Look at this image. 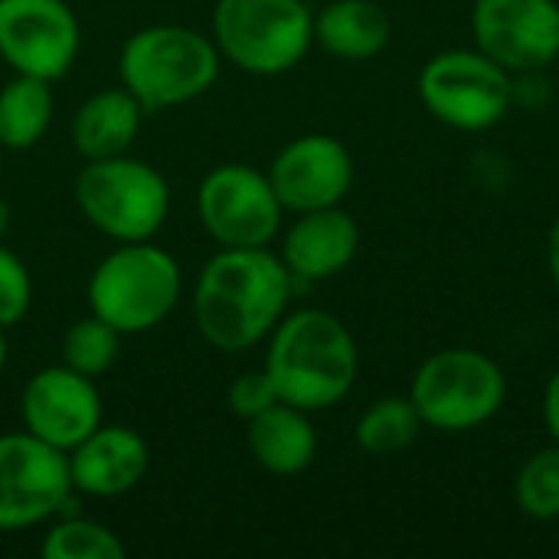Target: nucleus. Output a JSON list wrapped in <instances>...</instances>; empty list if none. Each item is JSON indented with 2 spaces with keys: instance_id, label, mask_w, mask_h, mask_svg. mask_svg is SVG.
I'll return each instance as SVG.
<instances>
[{
  "instance_id": "obj_1",
  "label": "nucleus",
  "mask_w": 559,
  "mask_h": 559,
  "mask_svg": "<svg viewBox=\"0 0 559 559\" xmlns=\"http://www.w3.org/2000/svg\"><path fill=\"white\" fill-rule=\"evenodd\" d=\"M292 272L282 255L262 249H223L193 288V321L206 344L223 354L255 347L285 318Z\"/></svg>"
},
{
  "instance_id": "obj_2",
  "label": "nucleus",
  "mask_w": 559,
  "mask_h": 559,
  "mask_svg": "<svg viewBox=\"0 0 559 559\" xmlns=\"http://www.w3.org/2000/svg\"><path fill=\"white\" fill-rule=\"evenodd\" d=\"M357 370V341L331 311L305 308L275 324L265 373L282 403L305 413L331 409L354 390Z\"/></svg>"
},
{
  "instance_id": "obj_3",
  "label": "nucleus",
  "mask_w": 559,
  "mask_h": 559,
  "mask_svg": "<svg viewBox=\"0 0 559 559\" xmlns=\"http://www.w3.org/2000/svg\"><path fill=\"white\" fill-rule=\"evenodd\" d=\"M121 85L144 111H160L203 95L219 75L216 46L190 26L138 29L118 56Z\"/></svg>"
},
{
  "instance_id": "obj_4",
  "label": "nucleus",
  "mask_w": 559,
  "mask_h": 559,
  "mask_svg": "<svg viewBox=\"0 0 559 559\" xmlns=\"http://www.w3.org/2000/svg\"><path fill=\"white\" fill-rule=\"evenodd\" d=\"M409 400L416 403L423 426L459 436L491 423L508 400V377L485 350L445 347L423 360L413 377Z\"/></svg>"
},
{
  "instance_id": "obj_5",
  "label": "nucleus",
  "mask_w": 559,
  "mask_h": 559,
  "mask_svg": "<svg viewBox=\"0 0 559 559\" xmlns=\"http://www.w3.org/2000/svg\"><path fill=\"white\" fill-rule=\"evenodd\" d=\"M180 298V269L170 252L147 242H124L98 262L88 278L92 314L118 334L157 328Z\"/></svg>"
},
{
  "instance_id": "obj_6",
  "label": "nucleus",
  "mask_w": 559,
  "mask_h": 559,
  "mask_svg": "<svg viewBox=\"0 0 559 559\" xmlns=\"http://www.w3.org/2000/svg\"><path fill=\"white\" fill-rule=\"evenodd\" d=\"M75 203L98 233L118 242H147L167 219L170 190L151 164L118 154L82 167Z\"/></svg>"
},
{
  "instance_id": "obj_7",
  "label": "nucleus",
  "mask_w": 559,
  "mask_h": 559,
  "mask_svg": "<svg viewBox=\"0 0 559 559\" xmlns=\"http://www.w3.org/2000/svg\"><path fill=\"white\" fill-rule=\"evenodd\" d=\"M213 33L226 59L252 75L295 69L314 43V16L301 0H219Z\"/></svg>"
},
{
  "instance_id": "obj_8",
  "label": "nucleus",
  "mask_w": 559,
  "mask_h": 559,
  "mask_svg": "<svg viewBox=\"0 0 559 559\" xmlns=\"http://www.w3.org/2000/svg\"><path fill=\"white\" fill-rule=\"evenodd\" d=\"M419 102L455 131H488L514 105V75L481 49H445L423 66Z\"/></svg>"
},
{
  "instance_id": "obj_9",
  "label": "nucleus",
  "mask_w": 559,
  "mask_h": 559,
  "mask_svg": "<svg viewBox=\"0 0 559 559\" xmlns=\"http://www.w3.org/2000/svg\"><path fill=\"white\" fill-rule=\"evenodd\" d=\"M72 498L69 455L33 432L0 436V531H26Z\"/></svg>"
},
{
  "instance_id": "obj_10",
  "label": "nucleus",
  "mask_w": 559,
  "mask_h": 559,
  "mask_svg": "<svg viewBox=\"0 0 559 559\" xmlns=\"http://www.w3.org/2000/svg\"><path fill=\"white\" fill-rule=\"evenodd\" d=\"M197 213L223 249H262L278 236L285 206L278 203L269 174H259L249 164H223L203 177Z\"/></svg>"
},
{
  "instance_id": "obj_11",
  "label": "nucleus",
  "mask_w": 559,
  "mask_h": 559,
  "mask_svg": "<svg viewBox=\"0 0 559 559\" xmlns=\"http://www.w3.org/2000/svg\"><path fill=\"white\" fill-rule=\"evenodd\" d=\"M472 36L475 49L511 75L554 66L559 56L557 0H475Z\"/></svg>"
},
{
  "instance_id": "obj_12",
  "label": "nucleus",
  "mask_w": 559,
  "mask_h": 559,
  "mask_svg": "<svg viewBox=\"0 0 559 559\" xmlns=\"http://www.w3.org/2000/svg\"><path fill=\"white\" fill-rule=\"evenodd\" d=\"M79 20L62 0H0V56L16 75L56 82L79 56Z\"/></svg>"
},
{
  "instance_id": "obj_13",
  "label": "nucleus",
  "mask_w": 559,
  "mask_h": 559,
  "mask_svg": "<svg viewBox=\"0 0 559 559\" xmlns=\"http://www.w3.org/2000/svg\"><path fill=\"white\" fill-rule=\"evenodd\" d=\"M269 183L292 213L341 206L354 187V157L331 134H301L272 160Z\"/></svg>"
},
{
  "instance_id": "obj_14",
  "label": "nucleus",
  "mask_w": 559,
  "mask_h": 559,
  "mask_svg": "<svg viewBox=\"0 0 559 559\" xmlns=\"http://www.w3.org/2000/svg\"><path fill=\"white\" fill-rule=\"evenodd\" d=\"M23 423L36 439L72 452L102 426V396L92 377L72 367H46L23 390Z\"/></svg>"
},
{
  "instance_id": "obj_15",
  "label": "nucleus",
  "mask_w": 559,
  "mask_h": 559,
  "mask_svg": "<svg viewBox=\"0 0 559 559\" xmlns=\"http://www.w3.org/2000/svg\"><path fill=\"white\" fill-rule=\"evenodd\" d=\"M66 455L72 491L88 498H118L147 472V445L124 426H98Z\"/></svg>"
},
{
  "instance_id": "obj_16",
  "label": "nucleus",
  "mask_w": 559,
  "mask_h": 559,
  "mask_svg": "<svg viewBox=\"0 0 559 559\" xmlns=\"http://www.w3.org/2000/svg\"><path fill=\"white\" fill-rule=\"evenodd\" d=\"M360 246V229L350 213L341 206L308 210L298 213L292 229L282 239V262L288 265L292 278L324 282L344 272Z\"/></svg>"
},
{
  "instance_id": "obj_17",
  "label": "nucleus",
  "mask_w": 559,
  "mask_h": 559,
  "mask_svg": "<svg viewBox=\"0 0 559 559\" xmlns=\"http://www.w3.org/2000/svg\"><path fill=\"white\" fill-rule=\"evenodd\" d=\"M249 452L272 475H301L318 455V436L305 409L275 403L249 419Z\"/></svg>"
},
{
  "instance_id": "obj_18",
  "label": "nucleus",
  "mask_w": 559,
  "mask_h": 559,
  "mask_svg": "<svg viewBox=\"0 0 559 559\" xmlns=\"http://www.w3.org/2000/svg\"><path fill=\"white\" fill-rule=\"evenodd\" d=\"M141 115H144V108L124 85L105 88V92L92 95L72 118V147L85 160L118 157L138 138Z\"/></svg>"
},
{
  "instance_id": "obj_19",
  "label": "nucleus",
  "mask_w": 559,
  "mask_h": 559,
  "mask_svg": "<svg viewBox=\"0 0 559 559\" xmlns=\"http://www.w3.org/2000/svg\"><path fill=\"white\" fill-rule=\"evenodd\" d=\"M393 23L377 0H334L314 20V39L337 59L367 62L390 46Z\"/></svg>"
},
{
  "instance_id": "obj_20",
  "label": "nucleus",
  "mask_w": 559,
  "mask_h": 559,
  "mask_svg": "<svg viewBox=\"0 0 559 559\" xmlns=\"http://www.w3.org/2000/svg\"><path fill=\"white\" fill-rule=\"evenodd\" d=\"M52 121V88L46 79L16 75L0 88V144L10 151L33 147Z\"/></svg>"
},
{
  "instance_id": "obj_21",
  "label": "nucleus",
  "mask_w": 559,
  "mask_h": 559,
  "mask_svg": "<svg viewBox=\"0 0 559 559\" xmlns=\"http://www.w3.org/2000/svg\"><path fill=\"white\" fill-rule=\"evenodd\" d=\"M423 416L409 396H383L357 419V445L370 455H396L416 442Z\"/></svg>"
},
{
  "instance_id": "obj_22",
  "label": "nucleus",
  "mask_w": 559,
  "mask_h": 559,
  "mask_svg": "<svg viewBox=\"0 0 559 559\" xmlns=\"http://www.w3.org/2000/svg\"><path fill=\"white\" fill-rule=\"evenodd\" d=\"M121 347V334L105 324L102 318H82L75 321L62 337V364L72 367L82 377H102L115 367Z\"/></svg>"
},
{
  "instance_id": "obj_23",
  "label": "nucleus",
  "mask_w": 559,
  "mask_h": 559,
  "mask_svg": "<svg viewBox=\"0 0 559 559\" xmlns=\"http://www.w3.org/2000/svg\"><path fill=\"white\" fill-rule=\"evenodd\" d=\"M39 554L43 559H124V544L105 524L69 518L43 537Z\"/></svg>"
},
{
  "instance_id": "obj_24",
  "label": "nucleus",
  "mask_w": 559,
  "mask_h": 559,
  "mask_svg": "<svg viewBox=\"0 0 559 559\" xmlns=\"http://www.w3.org/2000/svg\"><path fill=\"white\" fill-rule=\"evenodd\" d=\"M518 508L531 521H557L559 518V445L534 452L514 481Z\"/></svg>"
},
{
  "instance_id": "obj_25",
  "label": "nucleus",
  "mask_w": 559,
  "mask_h": 559,
  "mask_svg": "<svg viewBox=\"0 0 559 559\" xmlns=\"http://www.w3.org/2000/svg\"><path fill=\"white\" fill-rule=\"evenodd\" d=\"M33 301V282L20 255L0 246V328H13L26 318Z\"/></svg>"
},
{
  "instance_id": "obj_26",
  "label": "nucleus",
  "mask_w": 559,
  "mask_h": 559,
  "mask_svg": "<svg viewBox=\"0 0 559 559\" xmlns=\"http://www.w3.org/2000/svg\"><path fill=\"white\" fill-rule=\"evenodd\" d=\"M229 409L236 416H242L246 423L252 416H259L262 409L275 406L278 403V393H275V383L265 370H252V373H242L233 386H229Z\"/></svg>"
},
{
  "instance_id": "obj_27",
  "label": "nucleus",
  "mask_w": 559,
  "mask_h": 559,
  "mask_svg": "<svg viewBox=\"0 0 559 559\" xmlns=\"http://www.w3.org/2000/svg\"><path fill=\"white\" fill-rule=\"evenodd\" d=\"M544 426L559 445V370L547 380V390H544Z\"/></svg>"
},
{
  "instance_id": "obj_28",
  "label": "nucleus",
  "mask_w": 559,
  "mask_h": 559,
  "mask_svg": "<svg viewBox=\"0 0 559 559\" xmlns=\"http://www.w3.org/2000/svg\"><path fill=\"white\" fill-rule=\"evenodd\" d=\"M547 269H550V278L559 288V216L550 229V239H547Z\"/></svg>"
},
{
  "instance_id": "obj_29",
  "label": "nucleus",
  "mask_w": 559,
  "mask_h": 559,
  "mask_svg": "<svg viewBox=\"0 0 559 559\" xmlns=\"http://www.w3.org/2000/svg\"><path fill=\"white\" fill-rule=\"evenodd\" d=\"M7 229H10V206L0 200V239L7 236Z\"/></svg>"
},
{
  "instance_id": "obj_30",
  "label": "nucleus",
  "mask_w": 559,
  "mask_h": 559,
  "mask_svg": "<svg viewBox=\"0 0 559 559\" xmlns=\"http://www.w3.org/2000/svg\"><path fill=\"white\" fill-rule=\"evenodd\" d=\"M7 364V337H3V328H0V370Z\"/></svg>"
},
{
  "instance_id": "obj_31",
  "label": "nucleus",
  "mask_w": 559,
  "mask_h": 559,
  "mask_svg": "<svg viewBox=\"0 0 559 559\" xmlns=\"http://www.w3.org/2000/svg\"><path fill=\"white\" fill-rule=\"evenodd\" d=\"M554 66H557V72H559V56H557V62H554Z\"/></svg>"
},
{
  "instance_id": "obj_32",
  "label": "nucleus",
  "mask_w": 559,
  "mask_h": 559,
  "mask_svg": "<svg viewBox=\"0 0 559 559\" xmlns=\"http://www.w3.org/2000/svg\"><path fill=\"white\" fill-rule=\"evenodd\" d=\"M557 7H559V0H557Z\"/></svg>"
}]
</instances>
